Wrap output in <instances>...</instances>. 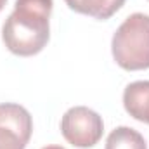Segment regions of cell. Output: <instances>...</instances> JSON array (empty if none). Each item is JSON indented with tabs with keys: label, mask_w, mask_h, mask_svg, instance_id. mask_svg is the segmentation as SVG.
I'll return each mask as SVG.
<instances>
[{
	"label": "cell",
	"mask_w": 149,
	"mask_h": 149,
	"mask_svg": "<svg viewBox=\"0 0 149 149\" xmlns=\"http://www.w3.org/2000/svg\"><path fill=\"white\" fill-rule=\"evenodd\" d=\"M52 5V0H16L2 26V40L12 54L30 57L43 50L50 38Z\"/></svg>",
	"instance_id": "1"
},
{
	"label": "cell",
	"mask_w": 149,
	"mask_h": 149,
	"mask_svg": "<svg viewBox=\"0 0 149 149\" xmlns=\"http://www.w3.org/2000/svg\"><path fill=\"white\" fill-rule=\"evenodd\" d=\"M5 3H7V0H0V10L5 7Z\"/></svg>",
	"instance_id": "9"
},
{
	"label": "cell",
	"mask_w": 149,
	"mask_h": 149,
	"mask_svg": "<svg viewBox=\"0 0 149 149\" xmlns=\"http://www.w3.org/2000/svg\"><path fill=\"white\" fill-rule=\"evenodd\" d=\"M42 149H64V148H61V146H45Z\"/></svg>",
	"instance_id": "8"
},
{
	"label": "cell",
	"mask_w": 149,
	"mask_h": 149,
	"mask_svg": "<svg viewBox=\"0 0 149 149\" xmlns=\"http://www.w3.org/2000/svg\"><path fill=\"white\" fill-rule=\"evenodd\" d=\"M123 106L134 120L149 125V81L139 80L125 87Z\"/></svg>",
	"instance_id": "5"
},
{
	"label": "cell",
	"mask_w": 149,
	"mask_h": 149,
	"mask_svg": "<svg viewBox=\"0 0 149 149\" xmlns=\"http://www.w3.org/2000/svg\"><path fill=\"white\" fill-rule=\"evenodd\" d=\"M33 132V120L26 108L3 102L0 104V149H24Z\"/></svg>",
	"instance_id": "4"
},
{
	"label": "cell",
	"mask_w": 149,
	"mask_h": 149,
	"mask_svg": "<svg viewBox=\"0 0 149 149\" xmlns=\"http://www.w3.org/2000/svg\"><path fill=\"white\" fill-rule=\"evenodd\" d=\"M104 149H148V144L135 128L116 127L108 135Z\"/></svg>",
	"instance_id": "7"
},
{
	"label": "cell",
	"mask_w": 149,
	"mask_h": 149,
	"mask_svg": "<svg viewBox=\"0 0 149 149\" xmlns=\"http://www.w3.org/2000/svg\"><path fill=\"white\" fill-rule=\"evenodd\" d=\"M64 2L74 12L92 16V17L102 19V21L109 19L125 3V0H64Z\"/></svg>",
	"instance_id": "6"
},
{
	"label": "cell",
	"mask_w": 149,
	"mask_h": 149,
	"mask_svg": "<svg viewBox=\"0 0 149 149\" xmlns=\"http://www.w3.org/2000/svg\"><path fill=\"white\" fill-rule=\"evenodd\" d=\"M111 52L116 64L127 71L149 68V16L130 14L114 31Z\"/></svg>",
	"instance_id": "2"
},
{
	"label": "cell",
	"mask_w": 149,
	"mask_h": 149,
	"mask_svg": "<svg viewBox=\"0 0 149 149\" xmlns=\"http://www.w3.org/2000/svg\"><path fill=\"white\" fill-rule=\"evenodd\" d=\"M61 134L74 148H92L104 134V121L94 109L87 106H74L64 113L61 120Z\"/></svg>",
	"instance_id": "3"
}]
</instances>
